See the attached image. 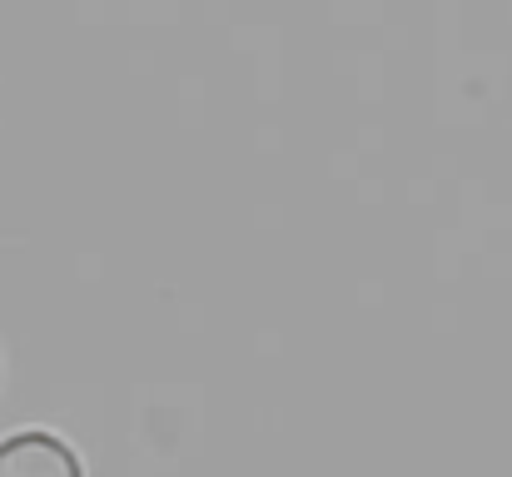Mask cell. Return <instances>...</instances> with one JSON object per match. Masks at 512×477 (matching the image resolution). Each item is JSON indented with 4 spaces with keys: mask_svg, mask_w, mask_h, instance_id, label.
<instances>
[{
    "mask_svg": "<svg viewBox=\"0 0 512 477\" xmlns=\"http://www.w3.org/2000/svg\"><path fill=\"white\" fill-rule=\"evenodd\" d=\"M0 477H85V473H80V458H75V448L65 438L25 428V433H10L0 443Z\"/></svg>",
    "mask_w": 512,
    "mask_h": 477,
    "instance_id": "cell-1",
    "label": "cell"
}]
</instances>
